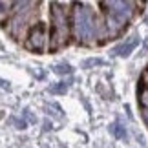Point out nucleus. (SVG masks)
I'll return each instance as SVG.
<instances>
[{
	"instance_id": "obj_1",
	"label": "nucleus",
	"mask_w": 148,
	"mask_h": 148,
	"mask_svg": "<svg viewBox=\"0 0 148 148\" xmlns=\"http://www.w3.org/2000/svg\"><path fill=\"white\" fill-rule=\"evenodd\" d=\"M70 37V18L66 9L60 4L51 5V37H49V49H59L68 42Z\"/></svg>"
},
{
	"instance_id": "obj_2",
	"label": "nucleus",
	"mask_w": 148,
	"mask_h": 148,
	"mask_svg": "<svg viewBox=\"0 0 148 148\" xmlns=\"http://www.w3.org/2000/svg\"><path fill=\"white\" fill-rule=\"evenodd\" d=\"M71 26L79 40L92 38L97 33V20H95L93 13L79 4H75V9L71 11Z\"/></svg>"
},
{
	"instance_id": "obj_3",
	"label": "nucleus",
	"mask_w": 148,
	"mask_h": 148,
	"mask_svg": "<svg viewBox=\"0 0 148 148\" xmlns=\"http://www.w3.org/2000/svg\"><path fill=\"white\" fill-rule=\"evenodd\" d=\"M102 5L110 8V9H106V15H108V27L113 33L128 22L130 13H132V9H128V8H132V4H128V2H102Z\"/></svg>"
},
{
	"instance_id": "obj_4",
	"label": "nucleus",
	"mask_w": 148,
	"mask_h": 148,
	"mask_svg": "<svg viewBox=\"0 0 148 148\" xmlns=\"http://www.w3.org/2000/svg\"><path fill=\"white\" fill-rule=\"evenodd\" d=\"M48 29L44 24H37L31 27L29 35H27V40H26V48L27 49H33L37 51V53H40V51L44 49V46H46V40H48Z\"/></svg>"
},
{
	"instance_id": "obj_5",
	"label": "nucleus",
	"mask_w": 148,
	"mask_h": 148,
	"mask_svg": "<svg viewBox=\"0 0 148 148\" xmlns=\"http://www.w3.org/2000/svg\"><path fill=\"white\" fill-rule=\"evenodd\" d=\"M135 46H137V40L134 38V40H130V44H123V46H121V48H117L115 51H117L119 55H128V53H130V51H132Z\"/></svg>"
},
{
	"instance_id": "obj_6",
	"label": "nucleus",
	"mask_w": 148,
	"mask_h": 148,
	"mask_svg": "<svg viewBox=\"0 0 148 148\" xmlns=\"http://www.w3.org/2000/svg\"><path fill=\"white\" fill-rule=\"evenodd\" d=\"M139 102L145 106V110H148V88H145L143 92H141V95H139Z\"/></svg>"
},
{
	"instance_id": "obj_7",
	"label": "nucleus",
	"mask_w": 148,
	"mask_h": 148,
	"mask_svg": "<svg viewBox=\"0 0 148 148\" xmlns=\"http://www.w3.org/2000/svg\"><path fill=\"white\" fill-rule=\"evenodd\" d=\"M143 117H145V121L148 123V110H145V112H143Z\"/></svg>"
},
{
	"instance_id": "obj_8",
	"label": "nucleus",
	"mask_w": 148,
	"mask_h": 148,
	"mask_svg": "<svg viewBox=\"0 0 148 148\" xmlns=\"http://www.w3.org/2000/svg\"><path fill=\"white\" fill-rule=\"evenodd\" d=\"M145 82L148 84V70H146V73H145Z\"/></svg>"
}]
</instances>
